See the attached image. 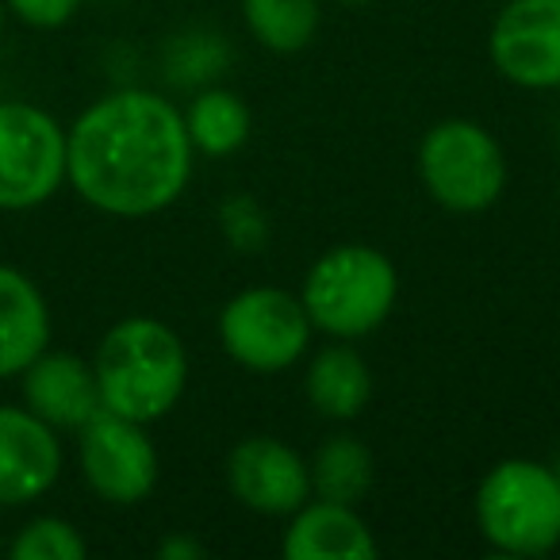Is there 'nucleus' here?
<instances>
[{
  "instance_id": "obj_22",
  "label": "nucleus",
  "mask_w": 560,
  "mask_h": 560,
  "mask_svg": "<svg viewBox=\"0 0 560 560\" xmlns=\"http://www.w3.org/2000/svg\"><path fill=\"white\" fill-rule=\"evenodd\" d=\"M158 557L162 560H200V557H208V549H203L196 537L173 534V537H165V541H158Z\"/></svg>"
},
{
  "instance_id": "obj_7",
  "label": "nucleus",
  "mask_w": 560,
  "mask_h": 560,
  "mask_svg": "<svg viewBox=\"0 0 560 560\" xmlns=\"http://www.w3.org/2000/svg\"><path fill=\"white\" fill-rule=\"evenodd\" d=\"M66 185V127L27 101H0V211H32Z\"/></svg>"
},
{
  "instance_id": "obj_4",
  "label": "nucleus",
  "mask_w": 560,
  "mask_h": 560,
  "mask_svg": "<svg viewBox=\"0 0 560 560\" xmlns=\"http://www.w3.org/2000/svg\"><path fill=\"white\" fill-rule=\"evenodd\" d=\"M476 526L503 557H545L560 545V480L529 457L499 460L476 491Z\"/></svg>"
},
{
  "instance_id": "obj_25",
  "label": "nucleus",
  "mask_w": 560,
  "mask_h": 560,
  "mask_svg": "<svg viewBox=\"0 0 560 560\" xmlns=\"http://www.w3.org/2000/svg\"><path fill=\"white\" fill-rule=\"evenodd\" d=\"M552 472H557V480H560V457H557V460H552Z\"/></svg>"
},
{
  "instance_id": "obj_13",
  "label": "nucleus",
  "mask_w": 560,
  "mask_h": 560,
  "mask_svg": "<svg viewBox=\"0 0 560 560\" xmlns=\"http://www.w3.org/2000/svg\"><path fill=\"white\" fill-rule=\"evenodd\" d=\"M289 518L292 522L280 541L289 560H373L381 552L369 522L350 503L312 495Z\"/></svg>"
},
{
  "instance_id": "obj_24",
  "label": "nucleus",
  "mask_w": 560,
  "mask_h": 560,
  "mask_svg": "<svg viewBox=\"0 0 560 560\" xmlns=\"http://www.w3.org/2000/svg\"><path fill=\"white\" fill-rule=\"evenodd\" d=\"M4 16H9V4L0 0V32H4Z\"/></svg>"
},
{
  "instance_id": "obj_16",
  "label": "nucleus",
  "mask_w": 560,
  "mask_h": 560,
  "mask_svg": "<svg viewBox=\"0 0 560 560\" xmlns=\"http://www.w3.org/2000/svg\"><path fill=\"white\" fill-rule=\"evenodd\" d=\"M312 468V495L330 499V503H350L358 506L373 488V453L365 442L350 434H335L315 450V457L307 460Z\"/></svg>"
},
{
  "instance_id": "obj_14",
  "label": "nucleus",
  "mask_w": 560,
  "mask_h": 560,
  "mask_svg": "<svg viewBox=\"0 0 560 560\" xmlns=\"http://www.w3.org/2000/svg\"><path fill=\"white\" fill-rule=\"evenodd\" d=\"M50 350V307L27 272L0 265V381L20 376Z\"/></svg>"
},
{
  "instance_id": "obj_23",
  "label": "nucleus",
  "mask_w": 560,
  "mask_h": 560,
  "mask_svg": "<svg viewBox=\"0 0 560 560\" xmlns=\"http://www.w3.org/2000/svg\"><path fill=\"white\" fill-rule=\"evenodd\" d=\"M335 4H350V9H358V4H373V0H335Z\"/></svg>"
},
{
  "instance_id": "obj_8",
  "label": "nucleus",
  "mask_w": 560,
  "mask_h": 560,
  "mask_svg": "<svg viewBox=\"0 0 560 560\" xmlns=\"http://www.w3.org/2000/svg\"><path fill=\"white\" fill-rule=\"evenodd\" d=\"M78 434L81 472L104 503L135 506L158 488V450L142 422L101 407Z\"/></svg>"
},
{
  "instance_id": "obj_6",
  "label": "nucleus",
  "mask_w": 560,
  "mask_h": 560,
  "mask_svg": "<svg viewBox=\"0 0 560 560\" xmlns=\"http://www.w3.org/2000/svg\"><path fill=\"white\" fill-rule=\"evenodd\" d=\"M312 335L315 327L304 312V300L284 289H269V284L238 292L219 312V342L226 358L249 373L292 369L307 353Z\"/></svg>"
},
{
  "instance_id": "obj_17",
  "label": "nucleus",
  "mask_w": 560,
  "mask_h": 560,
  "mask_svg": "<svg viewBox=\"0 0 560 560\" xmlns=\"http://www.w3.org/2000/svg\"><path fill=\"white\" fill-rule=\"evenodd\" d=\"M185 127L192 150L208 158H226L249 139L254 116H249V104L231 89H203L185 108Z\"/></svg>"
},
{
  "instance_id": "obj_11",
  "label": "nucleus",
  "mask_w": 560,
  "mask_h": 560,
  "mask_svg": "<svg viewBox=\"0 0 560 560\" xmlns=\"http://www.w3.org/2000/svg\"><path fill=\"white\" fill-rule=\"evenodd\" d=\"M62 476V442L27 407H0V506H27Z\"/></svg>"
},
{
  "instance_id": "obj_1",
  "label": "nucleus",
  "mask_w": 560,
  "mask_h": 560,
  "mask_svg": "<svg viewBox=\"0 0 560 560\" xmlns=\"http://www.w3.org/2000/svg\"><path fill=\"white\" fill-rule=\"evenodd\" d=\"M185 112L150 89L101 96L66 131V180L89 208L147 219L180 200L192 177Z\"/></svg>"
},
{
  "instance_id": "obj_9",
  "label": "nucleus",
  "mask_w": 560,
  "mask_h": 560,
  "mask_svg": "<svg viewBox=\"0 0 560 560\" xmlns=\"http://www.w3.org/2000/svg\"><path fill=\"white\" fill-rule=\"evenodd\" d=\"M491 66L529 93L560 89V0H506L488 35Z\"/></svg>"
},
{
  "instance_id": "obj_15",
  "label": "nucleus",
  "mask_w": 560,
  "mask_h": 560,
  "mask_svg": "<svg viewBox=\"0 0 560 560\" xmlns=\"http://www.w3.org/2000/svg\"><path fill=\"white\" fill-rule=\"evenodd\" d=\"M304 392H307V404L323 419L350 422L373 399V369L365 365V358L353 346H346L338 338L335 346H323L312 358L304 376Z\"/></svg>"
},
{
  "instance_id": "obj_20",
  "label": "nucleus",
  "mask_w": 560,
  "mask_h": 560,
  "mask_svg": "<svg viewBox=\"0 0 560 560\" xmlns=\"http://www.w3.org/2000/svg\"><path fill=\"white\" fill-rule=\"evenodd\" d=\"M265 215L257 211L254 200H246V196H238V200L223 203V234L226 242H234L238 249H254L265 242Z\"/></svg>"
},
{
  "instance_id": "obj_12",
  "label": "nucleus",
  "mask_w": 560,
  "mask_h": 560,
  "mask_svg": "<svg viewBox=\"0 0 560 560\" xmlns=\"http://www.w3.org/2000/svg\"><path fill=\"white\" fill-rule=\"evenodd\" d=\"M24 407L50 422L55 430H81L101 411V388L89 361L62 350H43L32 365L20 373Z\"/></svg>"
},
{
  "instance_id": "obj_10",
  "label": "nucleus",
  "mask_w": 560,
  "mask_h": 560,
  "mask_svg": "<svg viewBox=\"0 0 560 560\" xmlns=\"http://www.w3.org/2000/svg\"><path fill=\"white\" fill-rule=\"evenodd\" d=\"M226 488L246 511L289 518L312 499V468L280 438H242L226 457Z\"/></svg>"
},
{
  "instance_id": "obj_18",
  "label": "nucleus",
  "mask_w": 560,
  "mask_h": 560,
  "mask_svg": "<svg viewBox=\"0 0 560 560\" xmlns=\"http://www.w3.org/2000/svg\"><path fill=\"white\" fill-rule=\"evenodd\" d=\"M249 35L272 55H300L323 24L319 0H242Z\"/></svg>"
},
{
  "instance_id": "obj_2",
  "label": "nucleus",
  "mask_w": 560,
  "mask_h": 560,
  "mask_svg": "<svg viewBox=\"0 0 560 560\" xmlns=\"http://www.w3.org/2000/svg\"><path fill=\"white\" fill-rule=\"evenodd\" d=\"M101 407L135 422H158L180 404L188 384V353L173 327L150 315L119 319L93 358Z\"/></svg>"
},
{
  "instance_id": "obj_3",
  "label": "nucleus",
  "mask_w": 560,
  "mask_h": 560,
  "mask_svg": "<svg viewBox=\"0 0 560 560\" xmlns=\"http://www.w3.org/2000/svg\"><path fill=\"white\" fill-rule=\"evenodd\" d=\"M399 296V272L376 246L365 242H346L319 257L304 277V312L315 330L330 338L373 335L384 327Z\"/></svg>"
},
{
  "instance_id": "obj_26",
  "label": "nucleus",
  "mask_w": 560,
  "mask_h": 560,
  "mask_svg": "<svg viewBox=\"0 0 560 560\" xmlns=\"http://www.w3.org/2000/svg\"><path fill=\"white\" fill-rule=\"evenodd\" d=\"M557 135H560V112H557Z\"/></svg>"
},
{
  "instance_id": "obj_21",
  "label": "nucleus",
  "mask_w": 560,
  "mask_h": 560,
  "mask_svg": "<svg viewBox=\"0 0 560 560\" xmlns=\"http://www.w3.org/2000/svg\"><path fill=\"white\" fill-rule=\"evenodd\" d=\"M4 4L16 20H24L27 27H43V32L70 24L81 9V0H4Z\"/></svg>"
},
{
  "instance_id": "obj_5",
  "label": "nucleus",
  "mask_w": 560,
  "mask_h": 560,
  "mask_svg": "<svg viewBox=\"0 0 560 560\" xmlns=\"http://www.w3.org/2000/svg\"><path fill=\"white\" fill-rule=\"evenodd\" d=\"M419 177L430 200L457 215L488 211L506 188V158L499 139L476 119H442L422 135Z\"/></svg>"
},
{
  "instance_id": "obj_19",
  "label": "nucleus",
  "mask_w": 560,
  "mask_h": 560,
  "mask_svg": "<svg viewBox=\"0 0 560 560\" xmlns=\"http://www.w3.org/2000/svg\"><path fill=\"white\" fill-rule=\"evenodd\" d=\"M9 552L12 560H85L89 545L73 522L58 518V514H43L20 529Z\"/></svg>"
}]
</instances>
